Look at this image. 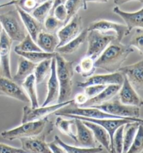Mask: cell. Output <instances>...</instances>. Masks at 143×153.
Returning <instances> with one entry per match:
<instances>
[{"label":"cell","instance_id":"c3c4849f","mask_svg":"<svg viewBox=\"0 0 143 153\" xmlns=\"http://www.w3.org/2000/svg\"><path fill=\"white\" fill-rule=\"evenodd\" d=\"M108 0H86V3L96 2V3H107Z\"/></svg>","mask_w":143,"mask_h":153},{"label":"cell","instance_id":"bcb514c9","mask_svg":"<svg viewBox=\"0 0 143 153\" xmlns=\"http://www.w3.org/2000/svg\"><path fill=\"white\" fill-rule=\"evenodd\" d=\"M66 1V0H53V7H52V9L50 12L53 11V10L55 9V7H57V6L64 4Z\"/></svg>","mask_w":143,"mask_h":153},{"label":"cell","instance_id":"4dcf8cb0","mask_svg":"<svg viewBox=\"0 0 143 153\" xmlns=\"http://www.w3.org/2000/svg\"><path fill=\"white\" fill-rule=\"evenodd\" d=\"M18 55L21 57L26 59L27 60L31 62L34 64L40 63L41 62L45 59H53L55 57L56 52L53 53H47L41 51V52H21V51H15Z\"/></svg>","mask_w":143,"mask_h":153},{"label":"cell","instance_id":"3957f363","mask_svg":"<svg viewBox=\"0 0 143 153\" xmlns=\"http://www.w3.org/2000/svg\"><path fill=\"white\" fill-rule=\"evenodd\" d=\"M49 123L48 117L36 121L21 123V125L13 129L1 131V136L9 140L37 136L43 133Z\"/></svg>","mask_w":143,"mask_h":153},{"label":"cell","instance_id":"ba28073f","mask_svg":"<svg viewBox=\"0 0 143 153\" xmlns=\"http://www.w3.org/2000/svg\"><path fill=\"white\" fill-rule=\"evenodd\" d=\"M82 31V18L78 14H76L57 32V36L59 39L58 47L62 46L72 39H75Z\"/></svg>","mask_w":143,"mask_h":153},{"label":"cell","instance_id":"7bdbcfd3","mask_svg":"<svg viewBox=\"0 0 143 153\" xmlns=\"http://www.w3.org/2000/svg\"><path fill=\"white\" fill-rule=\"evenodd\" d=\"M73 100V104H75L76 106L78 107H82L86 104L87 101L89 99L84 92H80L76 95Z\"/></svg>","mask_w":143,"mask_h":153},{"label":"cell","instance_id":"52a82bcc","mask_svg":"<svg viewBox=\"0 0 143 153\" xmlns=\"http://www.w3.org/2000/svg\"><path fill=\"white\" fill-rule=\"evenodd\" d=\"M115 39H116L115 35L103 34L94 30L88 31L87 38L88 48L86 56L90 57L96 60L110 43Z\"/></svg>","mask_w":143,"mask_h":153},{"label":"cell","instance_id":"ac0fdd59","mask_svg":"<svg viewBox=\"0 0 143 153\" xmlns=\"http://www.w3.org/2000/svg\"><path fill=\"white\" fill-rule=\"evenodd\" d=\"M75 119L76 125V143L79 147L82 148H95L96 146V141L95 140L92 132L84 125L81 120Z\"/></svg>","mask_w":143,"mask_h":153},{"label":"cell","instance_id":"f35d334b","mask_svg":"<svg viewBox=\"0 0 143 153\" xmlns=\"http://www.w3.org/2000/svg\"><path fill=\"white\" fill-rule=\"evenodd\" d=\"M106 85H93L86 87L84 89V93L87 97L88 99H92L93 97L98 95L101 91L105 88Z\"/></svg>","mask_w":143,"mask_h":153},{"label":"cell","instance_id":"7402d4cb","mask_svg":"<svg viewBox=\"0 0 143 153\" xmlns=\"http://www.w3.org/2000/svg\"><path fill=\"white\" fill-rule=\"evenodd\" d=\"M36 65L27 60L23 57H20L18 60V70L16 74L12 76V80L21 86L22 82L32 74H34Z\"/></svg>","mask_w":143,"mask_h":153},{"label":"cell","instance_id":"e0dca14e","mask_svg":"<svg viewBox=\"0 0 143 153\" xmlns=\"http://www.w3.org/2000/svg\"><path fill=\"white\" fill-rule=\"evenodd\" d=\"M113 12L122 18L126 25L128 34L134 29L143 28V8L135 12L124 11L116 6L113 8Z\"/></svg>","mask_w":143,"mask_h":153},{"label":"cell","instance_id":"f6af8a7d","mask_svg":"<svg viewBox=\"0 0 143 153\" xmlns=\"http://www.w3.org/2000/svg\"><path fill=\"white\" fill-rule=\"evenodd\" d=\"M139 1V2H140L141 4H142L143 2V0H114V3H115L117 7H119V6L123 5L126 3L130 2V1Z\"/></svg>","mask_w":143,"mask_h":153},{"label":"cell","instance_id":"cb8c5ba5","mask_svg":"<svg viewBox=\"0 0 143 153\" xmlns=\"http://www.w3.org/2000/svg\"><path fill=\"white\" fill-rule=\"evenodd\" d=\"M88 34L87 29H84L81 32V33L78 35L75 39H72L66 44L62 45V46L58 47L56 49V53H59L60 55H70L73 54L78 49L80 48L82 45L87 41Z\"/></svg>","mask_w":143,"mask_h":153},{"label":"cell","instance_id":"4fadbf2b","mask_svg":"<svg viewBox=\"0 0 143 153\" xmlns=\"http://www.w3.org/2000/svg\"><path fill=\"white\" fill-rule=\"evenodd\" d=\"M124 81V76L120 72L109 73L107 74L93 75L87 78L84 82H78V87L79 88H84L93 85H121Z\"/></svg>","mask_w":143,"mask_h":153},{"label":"cell","instance_id":"4316f807","mask_svg":"<svg viewBox=\"0 0 143 153\" xmlns=\"http://www.w3.org/2000/svg\"><path fill=\"white\" fill-rule=\"evenodd\" d=\"M55 126L62 134L68 136L76 142V133L73 131V126H75V119H65L62 116H58L55 120Z\"/></svg>","mask_w":143,"mask_h":153},{"label":"cell","instance_id":"ffe728a7","mask_svg":"<svg viewBox=\"0 0 143 153\" xmlns=\"http://www.w3.org/2000/svg\"><path fill=\"white\" fill-rule=\"evenodd\" d=\"M120 87L119 85H109L105 87L103 91L99 93L96 97L90 99L87 103L82 107H94L100 106L107 101H110L114 98L119 92Z\"/></svg>","mask_w":143,"mask_h":153},{"label":"cell","instance_id":"f546056e","mask_svg":"<svg viewBox=\"0 0 143 153\" xmlns=\"http://www.w3.org/2000/svg\"><path fill=\"white\" fill-rule=\"evenodd\" d=\"M51 62L52 59H45L36 65L34 69V76L37 85L42 83L45 78L50 76L51 71Z\"/></svg>","mask_w":143,"mask_h":153},{"label":"cell","instance_id":"e575fe53","mask_svg":"<svg viewBox=\"0 0 143 153\" xmlns=\"http://www.w3.org/2000/svg\"><path fill=\"white\" fill-rule=\"evenodd\" d=\"M65 23L57 19L53 15H48L43 22V27L45 32L50 34H56Z\"/></svg>","mask_w":143,"mask_h":153},{"label":"cell","instance_id":"5bb4252c","mask_svg":"<svg viewBox=\"0 0 143 153\" xmlns=\"http://www.w3.org/2000/svg\"><path fill=\"white\" fill-rule=\"evenodd\" d=\"M119 101L122 104L128 106H136L140 108L142 105V99L140 95L136 92L129 83L128 80L124 76V81L121 85L117 93Z\"/></svg>","mask_w":143,"mask_h":153},{"label":"cell","instance_id":"d590c367","mask_svg":"<svg viewBox=\"0 0 143 153\" xmlns=\"http://www.w3.org/2000/svg\"><path fill=\"white\" fill-rule=\"evenodd\" d=\"M83 0H66L65 4H64V7H65L66 12H67L66 22L69 21L74 16L78 14V11L82 7L83 8Z\"/></svg>","mask_w":143,"mask_h":153},{"label":"cell","instance_id":"d6986e66","mask_svg":"<svg viewBox=\"0 0 143 153\" xmlns=\"http://www.w3.org/2000/svg\"><path fill=\"white\" fill-rule=\"evenodd\" d=\"M15 8L19 13L27 34L36 42L39 34L43 31V25L37 21L30 13L23 11L18 6L15 5Z\"/></svg>","mask_w":143,"mask_h":153},{"label":"cell","instance_id":"5b68a950","mask_svg":"<svg viewBox=\"0 0 143 153\" xmlns=\"http://www.w3.org/2000/svg\"><path fill=\"white\" fill-rule=\"evenodd\" d=\"M94 107L108 114L114 115L117 118L140 119V108L122 104L119 101V99L114 101L110 100L100 106Z\"/></svg>","mask_w":143,"mask_h":153},{"label":"cell","instance_id":"484cf974","mask_svg":"<svg viewBox=\"0 0 143 153\" xmlns=\"http://www.w3.org/2000/svg\"><path fill=\"white\" fill-rule=\"evenodd\" d=\"M142 123L141 122H130L124 125L123 133V152L126 153L132 144L136 137L138 128Z\"/></svg>","mask_w":143,"mask_h":153},{"label":"cell","instance_id":"8d00e7d4","mask_svg":"<svg viewBox=\"0 0 143 153\" xmlns=\"http://www.w3.org/2000/svg\"><path fill=\"white\" fill-rule=\"evenodd\" d=\"M143 150V129L142 125H140L137 131L132 144L126 153H142Z\"/></svg>","mask_w":143,"mask_h":153},{"label":"cell","instance_id":"681fc988","mask_svg":"<svg viewBox=\"0 0 143 153\" xmlns=\"http://www.w3.org/2000/svg\"><path fill=\"white\" fill-rule=\"evenodd\" d=\"M48 1V0H36L37 5H39V4H41L44 3V2H45V1Z\"/></svg>","mask_w":143,"mask_h":153},{"label":"cell","instance_id":"ee69618b","mask_svg":"<svg viewBox=\"0 0 143 153\" xmlns=\"http://www.w3.org/2000/svg\"><path fill=\"white\" fill-rule=\"evenodd\" d=\"M47 144H48V146L50 149L52 153H66L65 150L61 146L56 143L55 140L53 142L47 143Z\"/></svg>","mask_w":143,"mask_h":153},{"label":"cell","instance_id":"1f68e13d","mask_svg":"<svg viewBox=\"0 0 143 153\" xmlns=\"http://www.w3.org/2000/svg\"><path fill=\"white\" fill-rule=\"evenodd\" d=\"M53 0H48L45 2L37 6L35 9L32 11V15L37 21L43 25L45 18L50 15V11L53 7Z\"/></svg>","mask_w":143,"mask_h":153},{"label":"cell","instance_id":"83f0119b","mask_svg":"<svg viewBox=\"0 0 143 153\" xmlns=\"http://www.w3.org/2000/svg\"><path fill=\"white\" fill-rule=\"evenodd\" d=\"M96 69L94 59L91 58L90 57L85 56L80 59L74 71H76L83 78H88L94 75Z\"/></svg>","mask_w":143,"mask_h":153},{"label":"cell","instance_id":"f907efd6","mask_svg":"<svg viewBox=\"0 0 143 153\" xmlns=\"http://www.w3.org/2000/svg\"><path fill=\"white\" fill-rule=\"evenodd\" d=\"M83 4H84V6H83L84 10H87V4L86 3V0H83Z\"/></svg>","mask_w":143,"mask_h":153},{"label":"cell","instance_id":"44dd1931","mask_svg":"<svg viewBox=\"0 0 143 153\" xmlns=\"http://www.w3.org/2000/svg\"><path fill=\"white\" fill-rule=\"evenodd\" d=\"M36 43L43 52L53 53L59 45V39L56 34H50L43 30L39 34Z\"/></svg>","mask_w":143,"mask_h":153},{"label":"cell","instance_id":"7dc6e473","mask_svg":"<svg viewBox=\"0 0 143 153\" xmlns=\"http://www.w3.org/2000/svg\"><path fill=\"white\" fill-rule=\"evenodd\" d=\"M16 1H15V0H13V1H10L9 2H7L5 4H0V9H2V8L7 7H8V6L16 5Z\"/></svg>","mask_w":143,"mask_h":153},{"label":"cell","instance_id":"6da1fadb","mask_svg":"<svg viewBox=\"0 0 143 153\" xmlns=\"http://www.w3.org/2000/svg\"><path fill=\"white\" fill-rule=\"evenodd\" d=\"M133 51V48L129 45L122 44L115 39L95 60V67L109 73L117 72Z\"/></svg>","mask_w":143,"mask_h":153},{"label":"cell","instance_id":"603a6c76","mask_svg":"<svg viewBox=\"0 0 143 153\" xmlns=\"http://www.w3.org/2000/svg\"><path fill=\"white\" fill-rule=\"evenodd\" d=\"M82 122L92 131L96 141L99 142L110 152V137L106 130L98 124L87 121Z\"/></svg>","mask_w":143,"mask_h":153},{"label":"cell","instance_id":"7c38bea8","mask_svg":"<svg viewBox=\"0 0 143 153\" xmlns=\"http://www.w3.org/2000/svg\"><path fill=\"white\" fill-rule=\"evenodd\" d=\"M0 96L7 97L23 103H30L22 87L12 79L0 75Z\"/></svg>","mask_w":143,"mask_h":153},{"label":"cell","instance_id":"277c9868","mask_svg":"<svg viewBox=\"0 0 143 153\" xmlns=\"http://www.w3.org/2000/svg\"><path fill=\"white\" fill-rule=\"evenodd\" d=\"M0 22L2 25L4 32L13 41L20 42L27 34L16 8L13 10L0 13Z\"/></svg>","mask_w":143,"mask_h":153},{"label":"cell","instance_id":"8992f818","mask_svg":"<svg viewBox=\"0 0 143 153\" xmlns=\"http://www.w3.org/2000/svg\"><path fill=\"white\" fill-rule=\"evenodd\" d=\"M73 104V100L70 99L69 101L63 103H57V104L45 106H41V107L39 106L34 108H32L31 106H25L23 107V111H22L21 123L36 121L45 118V117H47L48 115Z\"/></svg>","mask_w":143,"mask_h":153},{"label":"cell","instance_id":"2e32d148","mask_svg":"<svg viewBox=\"0 0 143 153\" xmlns=\"http://www.w3.org/2000/svg\"><path fill=\"white\" fill-rule=\"evenodd\" d=\"M47 94L42 106L57 104L59 97V83L56 74V62L55 57L52 59L51 71L47 82Z\"/></svg>","mask_w":143,"mask_h":153},{"label":"cell","instance_id":"ab89813d","mask_svg":"<svg viewBox=\"0 0 143 153\" xmlns=\"http://www.w3.org/2000/svg\"><path fill=\"white\" fill-rule=\"evenodd\" d=\"M15 1H16V5L18 6L20 9L29 13L38 6L36 0H15Z\"/></svg>","mask_w":143,"mask_h":153},{"label":"cell","instance_id":"f5cc1de1","mask_svg":"<svg viewBox=\"0 0 143 153\" xmlns=\"http://www.w3.org/2000/svg\"><path fill=\"white\" fill-rule=\"evenodd\" d=\"M10 1H13V0H10Z\"/></svg>","mask_w":143,"mask_h":153},{"label":"cell","instance_id":"74e56055","mask_svg":"<svg viewBox=\"0 0 143 153\" xmlns=\"http://www.w3.org/2000/svg\"><path fill=\"white\" fill-rule=\"evenodd\" d=\"M134 34H133L129 41L130 47H134L137 51L140 53V55L143 53V30L142 28L135 29Z\"/></svg>","mask_w":143,"mask_h":153},{"label":"cell","instance_id":"7a4b0ae2","mask_svg":"<svg viewBox=\"0 0 143 153\" xmlns=\"http://www.w3.org/2000/svg\"><path fill=\"white\" fill-rule=\"evenodd\" d=\"M56 74L59 83V97L57 103L70 100L73 90L74 75L73 62L68 61L61 55L56 53Z\"/></svg>","mask_w":143,"mask_h":153},{"label":"cell","instance_id":"d4e9b609","mask_svg":"<svg viewBox=\"0 0 143 153\" xmlns=\"http://www.w3.org/2000/svg\"><path fill=\"white\" fill-rule=\"evenodd\" d=\"M22 88L30 99L31 107L33 108L39 106L38 94H37V84L34 74H32L21 85Z\"/></svg>","mask_w":143,"mask_h":153},{"label":"cell","instance_id":"60d3db41","mask_svg":"<svg viewBox=\"0 0 143 153\" xmlns=\"http://www.w3.org/2000/svg\"><path fill=\"white\" fill-rule=\"evenodd\" d=\"M50 15L54 16L57 19L66 24V19H67V12H66L64 4L57 6L50 12Z\"/></svg>","mask_w":143,"mask_h":153},{"label":"cell","instance_id":"f1b7e54d","mask_svg":"<svg viewBox=\"0 0 143 153\" xmlns=\"http://www.w3.org/2000/svg\"><path fill=\"white\" fill-rule=\"evenodd\" d=\"M55 141L57 144L61 146L65 150L66 153H99L103 151L102 147H95V148H82L79 146H70L64 143L59 136H55Z\"/></svg>","mask_w":143,"mask_h":153},{"label":"cell","instance_id":"b9f144b4","mask_svg":"<svg viewBox=\"0 0 143 153\" xmlns=\"http://www.w3.org/2000/svg\"><path fill=\"white\" fill-rule=\"evenodd\" d=\"M0 153H26L22 148H15L0 143Z\"/></svg>","mask_w":143,"mask_h":153},{"label":"cell","instance_id":"816d5d0a","mask_svg":"<svg viewBox=\"0 0 143 153\" xmlns=\"http://www.w3.org/2000/svg\"><path fill=\"white\" fill-rule=\"evenodd\" d=\"M3 31V27H2V25H1V22H0V34H1V33Z\"/></svg>","mask_w":143,"mask_h":153},{"label":"cell","instance_id":"8fae6325","mask_svg":"<svg viewBox=\"0 0 143 153\" xmlns=\"http://www.w3.org/2000/svg\"><path fill=\"white\" fill-rule=\"evenodd\" d=\"M87 29L88 31H98L103 34L112 31L115 34L116 40L120 41V42L124 36H128L129 34L125 25L117 23V22L104 19L95 20L92 23H90L88 28Z\"/></svg>","mask_w":143,"mask_h":153},{"label":"cell","instance_id":"d6a6232c","mask_svg":"<svg viewBox=\"0 0 143 153\" xmlns=\"http://www.w3.org/2000/svg\"><path fill=\"white\" fill-rule=\"evenodd\" d=\"M124 125L119 127L114 134L110 143V153H122L123 152V133Z\"/></svg>","mask_w":143,"mask_h":153},{"label":"cell","instance_id":"30bf717a","mask_svg":"<svg viewBox=\"0 0 143 153\" xmlns=\"http://www.w3.org/2000/svg\"><path fill=\"white\" fill-rule=\"evenodd\" d=\"M13 41L2 31L0 34V75L12 79L11 51Z\"/></svg>","mask_w":143,"mask_h":153},{"label":"cell","instance_id":"9a60e30c","mask_svg":"<svg viewBox=\"0 0 143 153\" xmlns=\"http://www.w3.org/2000/svg\"><path fill=\"white\" fill-rule=\"evenodd\" d=\"M45 138L46 135L42 133L37 136L19 140L21 143V148L26 153H52Z\"/></svg>","mask_w":143,"mask_h":153},{"label":"cell","instance_id":"836d02e7","mask_svg":"<svg viewBox=\"0 0 143 153\" xmlns=\"http://www.w3.org/2000/svg\"><path fill=\"white\" fill-rule=\"evenodd\" d=\"M15 51H21V52H41L36 42L33 40L28 34L24 37L19 44H18L15 48Z\"/></svg>","mask_w":143,"mask_h":153},{"label":"cell","instance_id":"9c48e42d","mask_svg":"<svg viewBox=\"0 0 143 153\" xmlns=\"http://www.w3.org/2000/svg\"><path fill=\"white\" fill-rule=\"evenodd\" d=\"M131 85L138 94L143 90V61L142 59L132 65L121 67L118 70Z\"/></svg>","mask_w":143,"mask_h":153}]
</instances>
